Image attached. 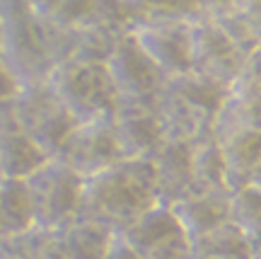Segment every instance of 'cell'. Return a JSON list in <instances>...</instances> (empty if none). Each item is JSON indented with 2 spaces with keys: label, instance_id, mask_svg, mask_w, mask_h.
<instances>
[{
  "label": "cell",
  "instance_id": "30",
  "mask_svg": "<svg viewBox=\"0 0 261 259\" xmlns=\"http://www.w3.org/2000/svg\"><path fill=\"white\" fill-rule=\"evenodd\" d=\"M252 259H261V245H254L252 247Z\"/></svg>",
  "mask_w": 261,
  "mask_h": 259
},
{
  "label": "cell",
  "instance_id": "20",
  "mask_svg": "<svg viewBox=\"0 0 261 259\" xmlns=\"http://www.w3.org/2000/svg\"><path fill=\"white\" fill-rule=\"evenodd\" d=\"M191 259H252V242L227 221L191 242Z\"/></svg>",
  "mask_w": 261,
  "mask_h": 259
},
{
  "label": "cell",
  "instance_id": "9",
  "mask_svg": "<svg viewBox=\"0 0 261 259\" xmlns=\"http://www.w3.org/2000/svg\"><path fill=\"white\" fill-rule=\"evenodd\" d=\"M104 68L112 78L119 102H155L167 80L165 73L143 54V49L136 44L130 32L119 39Z\"/></svg>",
  "mask_w": 261,
  "mask_h": 259
},
{
  "label": "cell",
  "instance_id": "32",
  "mask_svg": "<svg viewBox=\"0 0 261 259\" xmlns=\"http://www.w3.org/2000/svg\"><path fill=\"white\" fill-rule=\"evenodd\" d=\"M254 3H259V5H261V0H254Z\"/></svg>",
  "mask_w": 261,
  "mask_h": 259
},
{
  "label": "cell",
  "instance_id": "3",
  "mask_svg": "<svg viewBox=\"0 0 261 259\" xmlns=\"http://www.w3.org/2000/svg\"><path fill=\"white\" fill-rule=\"evenodd\" d=\"M0 58L19 85L44 80L51 73L48 25L32 10L29 0H0Z\"/></svg>",
  "mask_w": 261,
  "mask_h": 259
},
{
  "label": "cell",
  "instance_id": "21",
  "mask_svg": "<svg viewBox=\"0 0 261 259\" xmlns=\"http://www.w3.org/2000/svg\"><path fill=\"white\" fill-rule=\"evenodd\" d=\"M205 17L213 19L215 27L223 32L225 39L242 56L249 58L254 51L261 49V34L252 27V22L242 15V10L237 8V3L230 5V8L220 10V12H215V15H205Z\"/></svg>",
  "mask_w": 261,
  "mask_h": 259
},
{
  "label": "cell",
  "instance_id": "26",
  "mask_svg": "<svg viewBox=\"0 0 261 259\" xmlns=\"http://www.w3.org/2000/svg\"><path fill=\"white\" fill-rule=\"evenodd\" d=\"M17 90H19V80L12 75V70L5 65V61L0 58V104L10 102L17 95Z\"/></svg>",
  "mask_w": 261,
  "mask_h": 259
},
{
  "label": "cell",
  "instance_id": "16",
  "mask_svg": "<svg viewBox=\"0 0 261 259\" xmlns=\"http://www.w3.org/2000/svg\"><path fill=\"white\" fill-rule=\"evenodd\" d=\"M116 232L87 218H75L56 230V242L63 259H104Z\"/></svg>",
  "mask_w": 261,
  "mask_h": 259
},
{
  "label": "cell",
  "instance_id": "22",
  "mask_svg": "<svg viewBox=\"0 0 261 259\" xmlns=\"http://www.w3.org/2000/svg\"><path fill=\"white\" fill-rule=\"evenodd\" d=\"M230 223H234L244 238L261 245V192L254 186H242L230 194Z\"/></svg>",
  "mask_w": 261,
  "mask_h": 259
},
{
  "label": "cell",
  "instance_id": "28",
  "mask_svg": "<svg viewBox=\"0 0 261 259\" xmlns=\"http://www.w3.org/2000/svg\"><path fill=\"white\" fill-rule=\"evenodd\" d=\"M196 3H198V15H215V12L234 5L237 0H196Z\"/></svg>",
  "mask_w": 261,
  "mask_h": 259
},
{
  "label": "cell",
  "instance_id": "11",
  "mask_svg": "<svg viewBox=\"0 0 261 259\" xmlns=\"http://www.w3.org/2000/svg\"><path fill=\"white\" fill-rule=\"evenodd\" d=\"M112 124L123 160H152L167 140L155 102H119Z\"/></svg>",
  "mask_w": 261,
  "mask_h": 259
},
{
  "label": "cell",
  "instance_id": "6",
  "mask_svg": "<svg viewBox=\"0 0 261 259\" xmlns=\"http://www.w3.org/2000/svg\"><path fill=\"white\" fill-rule=\"evenodd\" d=\"M46 83L51 85L61 104L73 114L77 124L109 116L119 104L112 78L104 65L68 61V63L56 65L46 75Z\"/></svg>",
  "mask_w": 261,
  "mask_h": 259
},
{
  "label": "cell",
  "instance_id": "1",
  "mask_svg": "<svg viewBox=\"0 0 261 259\" xmlns=\"http://www.w3.org/2000/svg\"><path fill=\"white\" fill-rule=\"evenodd\" d=\"M158 175L152 160H119L83 182L80 218L123 232L158 206Z\"/></svg>",
  "mask_w": 261,
  "mask_h": 259
},
{
  "label": "cell",
  "instance_id": "25",
  "mask_svg": "<svg viewBox=\"0 0 261 259\" xmlns=\"http://www.w3.org/2000/svg\"><path fill=\"white\" fill-rule=\"evenodd\" d=\"M32 259H63L61 247L56 242V232L37 228V242H34V257Z\"/></svg>",
  "mask_w": 261,
  "mask_h": 259
},
{
  "label": "cell",
  "instance_id": "15",
  "mask_svg": "<svg viewBox=\"0 0 261 259\" xmlns=\"http://www.w3.org/2000/svg\"><path fill=\"white\" fill-rule=\"evenodd\" d=\"M218 143L223 148L230 194L242 186H249L261 162V131H240L227 138H220Z\"/></svg>",
  "mask_w": 261,
  "mask_h": 259
},
{
  "label": "cell",
  "instance_id": "4",
  "mask_svg": "<svg viewBox=\"0 0 261 259\" xmlns=\"http://www.w3.org/2000/svg\"><path fill=\"white\" fill-rule=\"evenodd\" d=\"M34 228L56 232L68 223L80 218L83 204V177L65 167L61 160L51 157L27 179Z\"/></svg>",
  "mask_w": 261,
  "mask_h": 259
},
{
  "label": "cell",
  "instance_id": "23",
  "mask_svg": "<svg viewBox=\"0 0 261 259\" xmlns=\"http://www.w3.org/2000/svg\"><path fill=\"white\" fill-rule=\"evenodd\" d=\"M133 25L160 19H194L198 15L196 0H123Z\"/></svg>",
  "mask_w": 261,
  "mask_h": 259
},
{
  "label": "cell",
  "instance_id": "5",
  "mask_svg": "<svg viewBox=\"0 0 261 259\" xmlns=\"http://www.w3.org/2000/svg\"><path fill=\"white\" fill-rule=\"evenodd\" d=\"M19 129L37 143L48 157H54L63 146L68 133L75 129V116L65 109L51 85L44 80L19 85L17 95L8 102Z\"/></svg>",
  "mask_w": 261,
  "mask_h": 259
},
{
  "label": "cell",
  "instance_id": "18",
  "mask_svg": "<svg viewBox=\"0 0 261 259\" xmlns=\"http://www.w3.org/2000/svg\"><path fill=\"white\" fill-rule=\"evenodd\" d=\"M177 232H181V225H179V221L174 218L172 208L165 204H158V206H152L150 211L143 213L138 221L133 223V225H128V228L123 232H119V235H121L123 240L128 242L138 254H143V252L150 250L152 245L167 240V238L177 235Z\"/></svg>",
  "mask_w": 261,
  "mask_h": 259
},
{
  "label": "cell",
  "instance_id": "27",
  "mask_svg": "<svg viewBox=\"0 0 261 259\" xmlns=\"http://www.w3.org/2000/svg\"><path fill=\"white\" fill-rule=\"evenodd\" d=\"M104 259H140V254L116 232L112 245H109V250H107V254H104Z\"/></svg>",
  "mask_w": 261,
  "mask_h": 259
},
{
  "label": "cell",
  "instance_id": "7",
  "mask_svg": "<svg viewBox=\"0 0 261 259\" xmlns=\"http://www.w3.org/2000/svg\"><path fill=\"white\" fill-rule=\"evenodd\" d=\"M189 58L191 73L225 90H230V85L240 78L247 61V56L240 54L205 15H196L189 22Z\"/></svg>",
  "mask_w": 261,
  "mask_h": 259
},
{
  "label": "cell",
  "instance_id": "17",
  "mask_svg": "<svg viewBox=\"0 0 261 259\" xmlns=\"http://www.w3.org/2000/svg\"><path fill=\"white\" fill-rule=\"evenodd\" d=\"M191 175L196 192H227L225 157L220 143L211 136H203L191 143Z\"/></svg>",
  "mask_w": 261,
  "mask_h": 259
},
{
  "label": "cell",
  "instance_id": "14",
  "mask_svg": "<svg viewBox=\"0 0 261 259\" xmlns=\"http://www.w3.org/2000/svg\"><path fill=\"white\" fill-rule=\"evenodd\" d=\"M181 230L191 242L208 235L230 221V194L227 192H194L169 206Z\"/></svg>",
  "mask_w": 261,
  "mask_h": 259
},
{
  "label": "cell",
  "instance_id": "2",
  "mask_svg": "<svg viewBox=\"0 0 261 259\" xmlns=\"http://www.w3.org/2000/svg\"><path fill=\"white\" fill-rule=\"evenodd\" d=\"M227 90L196 73L167 78L158 100L160 124L167 140H194L213 133V121L225 102Z\"/></svg>",
  "mask_w": 261,
  "mask_h": 259
},
{
  "label": "cell",
  "instance_id": "24",
  "mask_svg": "<svg viewBox=\"0 0 261 259\" xmlns=\"http://www.w3.org/2000/svg\"><path fill=\"white\" fill-rule=\"evenodd\" d=\"M140 259H191V240L187 238V232L181 230L167 238V240L152 245L150 250L140 254Z\"/></svg>",
  "mask_w": 261,
  "mask_h": 259
},
{
  "label": "cell",
  "instance_id": "8",
  "mask_svg": "<svg viewBox=\"0 0 261 259\" xmlns=\"http://www.w3.org/2000/svg\"><path fill=\"white\" fill-rule=\"evenodd\" d=\"M54 157L77 172L83 179L123 160L114 136L112 114L75 124V129L68 133V138L63 140V146Z\"/></svg>",
  "mask_w": 261,
  "mask_h": 259
},
{
  "label": "cell",
  "instance_id": "19",
  "mask_svg": "<svg viewBox=\"0 0 261 259\" xmlns=\"http://www.w3.org/2000/svg\"><path fill=\"white\" fill-rule=\"evenodd\" d=\"M0 225L5 235H22L34 228V211L24 179H0Z\"/></svg>",
  "mask_w": 261,
  "mask_h": 259
},
{
  "label": "cell",
  "instance_id": "13",
  "mask_svg": "<svg viewBox=\"0 0 261 259\" xmlns=\"http://www.w3.org/2000/svg\"><path fill=\"white\" fill-rule=\"evenodd\" d=\"M158 175L160 204L172 206L184 196L194 194V175H191V143L187 140H165L162 148L152 157Z\"/></svg>",
  "mask_w": 261,
  "mask_h": 259
},
{
  "label": "cell",
  "instance_id": "10",
  "mask_svg": "<svg viewBox=\"0 0 261 259\" xmlns=\"http://www.w3.org/2000/svg\"><path fill=\"white\" fill-rule=\"evenodd\" d=\"M189 22L191 19H160L138 22L130 27V37L143 49V54L165 73V78L184 75L191 70Z\"/></svg>",
  "mask_w": 261,
  "mask_h": 259
},
{
  "label": "cell",
  "instance_id": "31",
  "mask_svg": "<svg viewBox=\"0 0 261 259\" xmlns=\"http://www.w3.org/2000/svg\"><path fill=\"white\" fill-rule=\"evenodd\" d=\"M0 238H5V232H3V225H0Z\"/></svg>",
  "mask_w": 261,
  "mask_h": 259
},
{
  "label": "cell",
  "instance_id": "12",
  "mask_svg": "<svg viewBox=\"0 0 261 259\" xmlns=\"http://www.w3.org/2000/svg\"><path fill=\"white\" fill-rule=\"evenodd\" d=\"M51 157L19 129L8 102L0 104V179H27Z\"/></svg>",
  "mask_w": 261,
  "mask_h": 259
},
{
  "label": "cell",
  "instance_id": "29",
  "mask_svg": "<svg viewBox=\"0 0 261 259\" xmlns=\"http://www.w3.org/2000/svg\"><path fill=\"white\" fill-rule=\"evenodd\" d=\"M249 186H254V189H259V192H261V162H259V167H256V172H254Z\"/></svg>",
  "mask_w": 261,
  "mask_h": 259
}]
</instances>
